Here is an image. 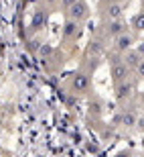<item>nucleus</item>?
Wrapping results in <instances>:
<instances>
[{"label":"nucleus","instance_id":"obj_13","mask_svg":"<svg viewBox=\"0 0 144 157\" xmlns=\"http://www.w3.org/2000/svg\"><path fill=\"white\" fill-rule=\"evenodd\" d=\"M130 27H132L134 31H138V33H142L144 31V10L136 12L132 17V21H130Z\"/></svg>","mask_w":144,"mask_h":157},{"label":"nucleus","instance_id":"obj_12","mask_svg":"<svg viewBox=\"0 0 144 157\" xmlns=\"http://www.w3.org/2000/svg\"><path fill=\"white\" fill-rule=\"evenodd\" d=\"M87 53L93 55V57H99V55L104 53V43H102L99 39H92L89 45H87Z\"/></svg>","mask_w":144,"mask_h":157},{"label":"nucleus","instance_id":"obj_11","mask_svg":"<svg viewBox=\"0 0 144 157\" xmlns=\"http://www.w3.org/2000/svg\"><path fill=\"white\" fill-rule=\"evenodd\" d=\"M136 122H138V117H136V112L134 110H124L122 112V127H126V128H134L136 127Z\"/></svg>","mask_w":144,"mask_h":157},{"label":"nucleus","instance_id":"obj_18","mask_svg":"<svg viewBox=\"0 0 144 157\" xmlns=\"http://www.w3.org/2000/svg\"><path fill=\"white\" fill-rule=\"evenodd\" d=\"M57 2H61V0H41V4L47 6V8H53V6H57Z\"/></svg>","mask_w":144,"mask_h":157},{"label":"nucleus","instance_id":"obj_14","mask_svg":"<svg viewBox=\"0 0 144 157\" xmlns=\"http://www.w3.org/2000/svg\"><path fill=\"white\" fill-rule=\"evenodd\" d=\"M89 114H93V117H99L102 114V104H99L98 100L95 102H89Z\"/></svg>","mask_w":144,"mask_h":157},{"label":"nucleus","instance_id":"obj_19","mask_svg":"<svg viewBox=\"0 0 144 157\" xmlns=\"http://www.w3.org/2000/svg\"><path fill=\"white\" fill-rule=\"evenodd\" d=\"M136 49H138V53H140V55H142V57H144V41H142V43H138V45H136Z\"/></svg>","mask_w":144,"mask_h":157},{"label":"nucleus","instance_id":"obj_17","mask_svg":"<svg viewBox=\"0 0 144 157\" xmlns=\"http://www.w3.org/2000/svg\"><path fill=\"white\" fill-rule=\"evenodd\" d=\"M75 2H77V0H61V8H63V10H69Z\"/></svg>","mask_w":144,"mask_h":157},{"label":"nucleus","instance_id":"obj_15","mask_svg":"<svg viewBox=\"0 0 144 157\" xmlns=\"http://www.w3.org/2000/svg\"><path fill=\"white\" fill-rule=\"evenodd\" d=\"M134 74L138 76V80H144V59L140 61L138 65H136V70H134Z\"/></svg>","mask_w":144,"mask_h":157},{"label":"nucleus","instance_id":"obj_3","mask_svg":"<svg viewBox=\"0 0 144 157\" xmlns=\"http://www.w3.org/2000/svg\"><path fill=\"white\" fill-rule=\"evenodd\" d=\"M47 18H49V10H47V6H39L35 12H33V17H31V33H39V31L45 29L47 25Z\"/></svg>","mask_w":144,"mask_h":157},{"label":"nucleus","instance_id":"obj_1","mask_svg":"<svg viewBox=\"0 0 144 157\" xmlns=\"http://www.w3.org/2000/svg\"><path fill=\"white\" fill-rule=\"evenodd\" d=\"M89 86H92V82H89V76H87L85 71H75V74H71L69 88L73 90V94H85V92H89Z\"/></svg>","mask_w":144,"mask_h":157},{"label":"nucleus","instance_id":"obj_10","mask_svg":"<svg viewBox=\"0 0 144 157\" xmlns=\"http://www.w3.org/2000/svg\"><path fill=\"white\" fill-rule=\"evenodd\" d=\"M142 59H144V57L138 53V49H128V51L124 53V63H126L132 71L136 70V65H138L140 61H142Z\"/></svg>","mask_w":144,"mask_h":157},{"label":"nucleus","instance_id":"obj_20","mask_svg":"<svg viewBox=\"0 0 144 157\" xmlns=\"http://www.w3.org/2000/svg\"><path fill=\"white\" fill-rule=\"evenodd\" d=\"M136 127H138L140 131H144V117H142V118H138V122H136Z\"/></svg>","mask_w":144,"mask_h":157},{"label":"nucleus","instance_id":"obj_6","mask_svg":"<svg viewBox=\"0 0 144 157\" xmlns=\"http://www.w3.org/2000/svg\"><path fill=\"white\" fill-rule=\"evenodd\" d=\"M134 92V84L130 80H124L120 82V84H114V96L118 102H124V100H128L130 96H132Z\"/></svg>","mask_w":144,"mask_h":157},{"label":"nucleus","instance_id":"obj_21","mask_svg":"<svg viewBox=\"0 0 144 157\" xmlns=\"http://www.w3.org/2000/svg\"><path fill=\"white\" fill-rule=\"evenodd\" d=\"M142 102H144V94H142Z\"/></svg>","mask_w":144,"mask_h":157},{"label":"nucleus","instance_id":"obj_2","mask_svg":"<svg viewBox=\"0 0 144 157\" xmlns=\"http://www.w3.org/2000/svg\"><path fill=\"white\" fill-rule=\"evenodd\" d=\"M65 12H67L69 18H73L77 23H83V21H87V17H89V4H87L85 0H77L69 10H65Z\"/></svg>","mask_w":144,"mask_h":157},{"label":"nucleus","instance_id":"obj_8","mask_svg":"<svg viewBox=\"0 0 144 157\" xmlns=\"http://www.w3.org/2000/svg\"><path fill=\"white\" fill-rule=\"evenodd\" d=\"M132 47H134V37L130 35L128 31H126V33H122V35H118L114 39V49L118 53H126L128 49H132Z\"/></svg>","mask_w":144,"mask_h":157},{"label":"nucleus","instance_id":"obj_7","mask_svg":"<svg viewBox=\"0 0 144 157\" xmlns=\"http://www.w3.org/2000/svg\"><path fill=\"white\" fill-rule=\"evenodd\" d=\"M124 14V4L118 2V0H112L110 4H106L104 8V18L106 21H116V18H122Z\"/></svg>","mask_w":144,"mask_h":157},{"label":"nucleus","instance_id":"obj_9","mask_svg":"<svg viewBox=\"0 0 144 157\" xmlns=\"http://www.w3.org/2000/svg\"><path fill=\"white\" fill-rule=\"evenodd\" d=\"M79 25H81V23H77V21H73V18L67 17V21H65V27H63V37H65V39H77V37L81 35Z\"/></svg>","mask_w":144,"mask_h":157},{"label":"nucleus","instance_id":"obj_4","mask_svg":"<svg viewBox=\"0 0 144 157\" xmlns=\"http://www.w3.org/2000/svg\"><path fill=\"white\" fill-rule=\"evenodd\" d=\"M130 74H132V70H130L124 61H118V63H112V65H110V78H112V82H114V84H120V82L128 80V78H130Z\"/></svg>","mask_w":144,"mask_h":157},{"label":"nucleus","instance_id":"obj_5","mask_svg":"<svg viewBox=\"0 0 144 157\" xmlns=\"http://www.w3.org/2000/svg\"><path fill=\"white\" fill-rule=\"evenodd\" d=\"M126 23L122 21V18H116V21H106L104 25V33L106 37H110V39H116L118 35H122V33H126Z\"/></svg>","mask_w":144,"mask_h":157},{"label":"nucleus","instance_id":"obj_16","mask_svg":"<svg viewBox=\"0 0 144 157\" xmlns=\"http://www.w3.org/2000/svg\"><path fill=\"white\" fill-rule=\"evenodd\" d=\"M39 53L43 55V57H49V55L53 53V47H51V45H43V47L39 49Z\"/></svg>","mask_w":144,"mask_h":157}]
</instances>
